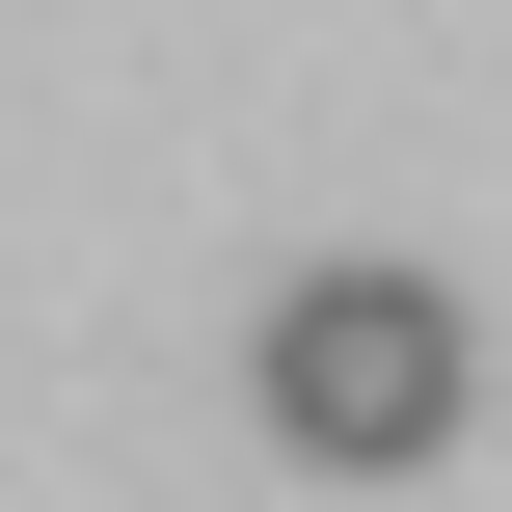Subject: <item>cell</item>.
<instances>
[{"label": "cell", "mask_w": 512, "mask_h": 512, "mask_svg": "<svg viewBox=\"0 0 512 512\" xmlns=\"http://www.w3.org/2000/svg\"><path fill=\"white\" fill-rule=\"evenodd\" d=\"M243 405H270V459H324V486H432V459L486 432V324H459V270L324 243V270H270Z\"/></svg>", "instance_id": "cell-1"}]
</instances>
